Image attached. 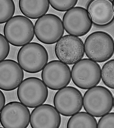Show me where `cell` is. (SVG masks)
Wrapping results in <instances>:
<instances>
[{
  "mask_svg": "<svg viewBox=\"0 0 114 128\" xmlns=\"http://www.w3.org/2000/svg\"><path fill=\"white\" fill-rule=\"evenodd\" d=\"M4 36L14 46L21 47L29 44L35 35V26L29 18L23 16H15L4 26Z\"/></svg>",
  "mask_w": 114,
  "mask_h": 128,
  "instance_id": "6da1fadb",
  "label": "cell"
},
{
  "mask_svg": "<svg viewBox=\"0 0 114 128\" xmlns=\"http://www.w3.org/2000/svg\"><path fill=\"white\" fill-rule=\"evenodd\" d=\"M84 48L85 54L89 59L96 62H104L113 55L114 40L107 32L95 31L86 38Z\"/></svg>",
  "mask_w": 114,
  "mask_h": 128,
  "instance_id": "7a4b0ae2",
  "label": "cell"
},
{
  "mask_svg": "<svg viewBox=\"0 0 114 128\" xmlns=\"http://www.w3.org/2000/svg\"><path fill=\"white\" fill-rule=\"evenodd\" d=\"M83 104L84 108L87 112L94 117H101L112 110L113 106V95L105 87L96 86L85 92Z\"/></svg>",
  "mask_w": 114,
  "mask_h": 128,
  "instance_id": "3957f363",
  "label": "cell"
},
{
  "mask_svg": "<svg viewBox=\"0 0 114 128\" xmlns=\"http://www.w3.org/2000/svg\"><path fill=\"white\" fill-rule=\"evenodd\" d=\"M49 56L43 46L31 42L19 50L17 55L18 63L25 72L35 74L42 70L48 64Z\"/></svg>",
  "mask_w": 114,
  "mask_h": 128,
  "instance_id": "277c9868",
  "label": "cell"
},
{
  "mask_svg": "<svg viewBox=\"0 0 114 128\" xmlns=\"http://www.w3.org/2000/svg\"><path fill=\"white\" fill-rule=\"evenodd\" d=\"M71 77L73 82L78 87L89 89L99 84L102 78V70L97 62L84 58L73 66Z\"/></svg>",
  "mask_w": 114,
  "mask_h": 128,
  "instance_id": "5b68a950",
  "label": "cell"
},
{
  "mask_svg": "<svg viewBox=\"0 0 114 128\" xmlns=\"http://www.w3.org/2000/svg\"><path fill=\"white\" fill-rule=\"evenodd\" d=\"M17 96L27 107L35 108L43 104L47 99V86L40 79L34 77L24 80L18 88Z\"/></svg>",
  "mask_w": 114,
  "mask_h": 128,
  "instance_id": "8992f818",
  "label": "cell"
},
{
  "mask_svg": "<svg viewBox=\"0 0 114 128\" xmlns=\"http://www.w3.org/2000/svg\"><path fill=\"white\" fill-rule=\"evenodd\" d=\"M36 37L40 42L47 45L56 43L65 32L61 18L52 14H47L38 19L35 24Z\"/></svg>",
  "mask_w": 114,
  "mask_h": 128,
  "instance_id": "52a82bcc",
  "label": "cell"
},
{
  "mask_svg": "<svg viewBox=\"0 0 114 128\" xmlns=\"http://www.w3.org/2000/svg\"><path fill=\"white\" fill-rule=\"evenodd\" d=\"M41 76L47 87L54 90H59L67 86L72 78L69 66L57 60L48 62L43 70Z\"/></svg>",
  "mask_w": 114,
  "mask_h": 128,
  "instance_id": "ba28073f",
  "label": "cell"
},
{
  "mask_svg": "<svg viewBox=\"0 0 114 128\" xmlns=\"http://www.w3.org/2000/svg\"><path fill=\"white\" fill-rule=\"evenodd\" d=\"M53 103L55 108L62 116H72L82 110L83 96L76 88L66 86L58 90L55 94Z\"/></svg>",
  "mask_w": 114,
  "mask_h": 128,
  "instance_id": "9c48e42d",
  "label": "cell"
},
{
  "mask_svg": "<svg viewBox=\"0 0 114 128\" xmlns=\"http://www.w3.org/2000/svg\"><path fill=\"white\" fill-rule=\"evenodd\" d=\"M84 44L78 37L67 35L57 42L55 53L59 60L72 65L82 60L85 54Z\"/></svg>",
  "mask_w": 114,
  "mask_h": 128,
  "instance_id": "30bf717a",
  "label": "cell"
},
{
  "mask_svg": "<svg viewBox=\"0 0 114 128\" xmlns=\"http://www.w3.org/2000/svg\"><path fill=\"white\" fill-rule=\"evenodd\" d=\"M62 22L67 33L77 37L86 35L90 30L92 25L87 10L81 6L74 7L65 12Z\"/></svg>",
  "mask_w": 114,
  "mask_h": 128,
  "instance_id": "8fae6325",
  "label": "cell"
},
{
  "mask_svg": "<svg viewBox=\"0 0 114 128\" xmlns=\"http://www.w3.org/2000/svg\"><path fill=\"white\" fill-rule=\"evenodd\" d=\"M31 113L28 107L21 102L7 104L1 111L0 122L5 128H26L30 122Z\"/></svg>",
  "mask_w": 114,
  "mask_h": 128,
  "instance_id": "7c38bea8",
  "label": "cell"
},
{
  "mask_svg": "<svg viewBox=\"0 0 114 128\" xmlns=\"http://www.w3.org/2000/svg\"><path fill=\"white\" fill-rule=\"evenodd\" d=\"M0 89L6 91L15 90L23 81V70L18 62L7 59L0 62Z\"/></svg>",
  "mask_w": 114,
  "mask_h": 128,
  "instance_id": "4fadbf2b",
  "label": "cell"
},
{
  "mask_svg": "<svg viewBox=\"0 0 114 128\" xmlns=\"http://www.w3.org/2000/svg\"><path fill=\"white\" fill-rule=\"evenodd\" d=\"M61 123L60 114L52 105H41L31 112L30 123L32 128H58Z\"/></svg>",
  "mask_w": 114,
  "mask_h": 128,
  "instance_id": "5bb4252c",
  "label": "cell"
},
{
  "mask_svg": "<svg viewBox=\"0 0 114 128\" xmlns=\"http://www.w3.org/2000/svg\"><path fill=\"white\" fill-rule=\"evenodd\" d=\"M92 23L99 27L110 25L114 20V8L112 1L93 0L87 8Z\"/></svg>",
  "mask_w": 114,
  "mask_h": 128,
  "instance_id": "9a60e30c",
  "label": "cell"
},
{
  "mask_svg": "<svg viewBox=\"0 0 114 128\" xmlns=\"http://www.w3.org/2000/svg\"><path fill=\"white\" fill-rule=\"evenodd\" d=\"M50 4L49 0H20L19 2L21 12L27 18L33 19H39L46 14Z\"/></svg>",
  "mask_w": 114,
  "mask_h": 128,
  "instance_id": "2e32d148",
  "label": "cell"
},
{
  "mask_svg": "<svg viewBox=\"0 0 114 128\" xmlns=\"http://www.w3.org/2000/svg\"><path fill=\"white\" fill-rule=\"evenodd\" d=\"M97 121L94 116L87 112H79L71 116L67 124V128H97Z\"/></svg>",
  "mask_w": 114,
  "mask_h": 128,
  "instance_id": "e0dca14e",
  "label": "cell"
},
{
  "mask_svg": "<svg viewBox=\"0 0 114 128\" xmlns=\"http://www.w3.org/2000/svg\"><path fill=\"white\" fill-rule=\"evenodd\" d=\"M0 23H6L15 14V6L13 0H0Z\"/></svg>",
  "mask_w": 114,
  "mask_h": 128,
  "instance_id": "ac0fdd59",
  "label": "cell"
},
{
  "mask_svg": "<svg viewBox=\"0 0 114 128\" xmlns=\"http://www.w3.org/2000/svg\"><path fill=\"white\" fill-rule=\"evenodd\" d=\"M102 79L105 85L114 89V59L106 62L102 70Z\"/></svg>",
  "mask_w": 114,
  "mask_h": 128,
  "instance_id": "d6986e66",
  "label": "cell"
},
{
  "mask_svg": "<svg viewBox=\"0 0 114 128\" xmlns=\"http://www.w3.org/2000/svg\"><path fill=\"white\" fill-rule=\"evenodd\" d=\"M78 0H49L50 4L54 9L60 12L67 11L75 7Z\"/></svg>",
  "mask_w": 114,
  "mask_h": 128,
  "instance_id": "ffe728a7",
  "label": "cell"
},
{
  "mask_svg": "<svg viewBox=\"0 0 114 128\" xmlns=\"http://www.w3.org/2000/svg\"><path fill=\"white\" fill-rule=\"evenodd\" d=\"M97 128H114V113L102 116L98 122Z\"/></svg>",
  "mask_w": 114,
  "mask_h": 128,
  "instance_id": "44dd1931",
  "label": "cell"
},
{
  "mask_svg": "<svg viewBox=\"0 0 114 128\" xmlns=\"http://www.w3.org/2000/svg\"><path fill=\"white\" fill-rule=\"evenodd\" d=\"M1 41V54L0 62L5 60L9 54L10 52V45L9 42L5 36L0 34Z\"/></svg>",
  "mask_w": 114,
  "mask_h": 128,
  "instance_id": "7402d4cb",
  "label": "cell"
},
{
  "mask_svg": "<svg viewBox=\"0 0 114 128\" xmlns=\"http://www.w3.org/2000/svg\"><path fill=\"white\" fill-rule=\"evenodd\" d=\"M6 103V98L4 94L2 91L0 90V111L2 110Z\"/></svg>",
  "mask_w": 114,
  "mask_h": 128,
  "instance_id": "603a6c76",
  "label": "cell"
},
{
  "mask_svg": "<svg viewBox=\"0 0 114 128\" xmlns=\"http://www.w3.org/2000/svg\"><path fill=\"white\" fill-rule=\"evenodd\" d=\"M112 3H113V7H114V0H112Z\"/></svg>",
  "mask_w": 114,
  "mask_h": 128,
  "instance_id": "cb8c5ba5",
  "label": "cell"
},
{
  "mask_svg": "<svg viewBox=\"0 0 114 128\" xmlns=\"http://www.w3.org/2000/svg\"><path fill=\"white\" fill-rule=\"evenodd\" d=\"M113 107L114 108V98H113Z\"/></svg>",
  "mask_w": 114,
  "mask_h": 128,
  "instance_id": "d4e9b609",
  "label": "cell"
}]
</instances>
